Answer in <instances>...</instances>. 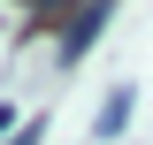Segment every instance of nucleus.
<instances>
[{
    "label": "nucleus",
    "instance_id": "1",
    "mask_svg": "<svg viewBox=\"0 0 153 145\" xmlns=\"http://www.w3.org/2000/svg\"><path fill=\"white\" fill-rule=\"evenodd\" d=\"M115 8H123V0H84V8H76V16L61 23V31H54V69H76V61L92 54V46H100V31H107V16H115Z\"/></svg>",
    "mask_w": 153,
    "mask_h": 145
},
{
    "label": "nucleus",
    "instance_id": "2",
    "mask_svg": "<svg viewBox=\"0 0 153 145\" xmlns=\"http://www.w3.org/2000/svg\"><path fill=\"white\" fill-rule=\"evenodd\" d=\"M130 115H138V92H130V84H115L107 99H100V115H92V145H115L123 130H130Z\"/></svg>",
    "mask_w": 153,
    "mask_h": 145
},
{
    "label": "nucleus",
    "instance_id": "3",
    "mask_svg": "<svg viewBox=\"0 0 153 145\" xmlns=\"http://www.w3.org/2000/svg\"><path fill=\"white\" fill-rule=\"evenodd\" d=\"M23 8H31V31H46V23L61 31V23H69L76 8H84V0H23Z\"/></svg>",
    "mask_w": 153,
    "mask_h": 145
},
{
    "label": "nucleus",
    "instance_id": "4",
    "mask_svg": "<svg viewBox=\"0 0 153 145\" xmlns=\"http://www.w3.org/2000/svg\"><path fill=\"white\" fill-rule=\"evenodd\" d=\"M38 138H46V115H31V122H23V130H16L8 145H38Z\"/></svg>",
    "mask_w": 153,
    "mask_h": 145
},
{
    "label": "nucleus",
    "instance_id": "5",
    "mask_svg": "<svg viewBox=\"0 0 153 145\" xmlns=\"http://www.w3.org/2000/svg\"><path fill=\"white\" fill-rule=\"evenodd\" d=\"M16 130H23V122H16V107H8V99H0V145L16 138Z\"/></svg>",
    "mask_w": 153,
    "mask_h": 145
}]
</instances>
